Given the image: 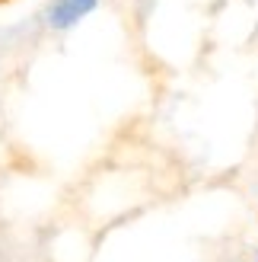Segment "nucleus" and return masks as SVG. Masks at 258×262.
Segmentation results:
<instances>
[{
	"label": "nucleus",
	"instance_id": "1",
	"mask_svg": "<svg viewBox=\"0 0 258 262\" xmlns=\"http://www.w3.org/2000/svg\"><path fill=\"white\" fill-rule=\"evenodd\" d=\"M99 7V0H51V7L45 10V19L51 29H73L80 19H86L89 13Z\"/></svg>",
	"mask_w": 258,
	"mask_h": 262
}]
</instances>
